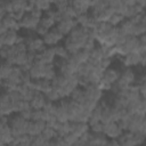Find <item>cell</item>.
Segmentation results:
<instances>
[{"label": "cell", "instance_id": "3", "mask_svg": "<svg viewBox=\"0 0 146 146\" xmlns=\"http://www.w3.org/2000/svg\"><path fill=\"white\" fill-rule=\"evenodd\" d=\"M42 15H43V13L35 7L33 9H31L30 11L25 13V15L19 21L21 30L23 29L26 32H33L34 29L36 27V25L39 24V21H40Z\"/></svg>", "mask_w": 146, "mask_h": 146}, {"label": "cell", "instance_id": "16", "mask_svg": "<svg viewBox=\"0 0 146 146\" xmlns=\"http://www.w3.org/2000/svg\"><path fill=\"white\" fill-rule=\"evenodd\" d=\"M89 131V124L88 122L83 121H70V132L75 135L76 137L82 136L83 133Z\"/></svg>", "mask_w": 146, "mask_h": 146}, {"label": "cell", "instance_id": "11", "mask_svg": "<svg viewBox=\"0 0 146 146\" xmlns=\"http://www.w3.org/2000/svg\"><path fill=\"white\" fill-rule=\"evenodd\" d=\"M123 66H110V67H107L106 70H104V72H103V76H102V79L100 80H103V81H105V82H107V83H110V84H114L116 81H117V79H119V76H120V72H121V68H122Z\"/></svg>", "mask_w": 146, "mask_h": 146}, {"label": "cell", "instance_id": "35", "mask_svg": "<svg viewBox=\"0 0 146 146\" xmlns=\"http://www.w3.org/2000/svg\"><path fill=\"white\" fill-rule=\"evenodd\" d=\"M123 19H124V17H123L120 13H115V11H114V13L111 15V17H110L108 23H110L111 25H113V26H119L120 23H121Z\"/></svg>", "mask_w": 146, "mask_h": 146}, {"label": "cell", "instance_id": "24", "mask_svg": "<svg viewBox=\"0 0 146 146\" xmlns=\"http://www.w3.org/2000/svg\"><path fill=\"white\" fill-rule=\"evenodd\" d=\"M43 67H44V64L39 62V60H34V63L32 64V66L30 67L29 70V73L32 78V80H36V79H41L42 78V74H43Z\"/></svg>", "mask_w": 146, "mask_h": 146}, {"label": "cell", "instance_id": "26", "mask_svg": "<svg viewBox=\"0 0 146 146\" xmlns=\"http://www.w3.org/2000/svg\"><path fill=\"white\" fill-rule=\"evenodd\" d=\"M52 128L55 129L57 135L65 136L66 133L70 132V121H58V120H56Z\"/></svg>", "mask_w": 146, "mask_h": 146}, {"label": "cell", "instance_id": "37", "mask_svg": "<svg viewBox=\"0 0 146 146\" xmlns=\"http://www.w3.org/2000/svg\"><path fill=\"white\" fill-rule=\"evenodd\" d=\"M103 129H104V123L102 121H98L89 125V131L91 132H103Z\"/></svg>", "mask_w": 146, "mask_h": 146}, {"label": "cell", "instance_id": "28", "mask_svg": "<svg viewBox=\"0 0 146 146\" xmlns=\"http://www.w3.org/2000/svg\"><path fill=\"white\" fill-rule=\"evenodd\" d=\"M14 65L8 62V60H5V59H0V76L3 79H7L13 70Z\"/></svg>", "mask_w": 146, "mask_h": 146}, {"label": "cell", "instance_id": "9", "mask_svg": "<svg viewBox=\"0 0 146 146\" xmlns=\"http://www.w3.org/2000/svg\"><path fill=\"white\" fill-rule=\"evenodd\" d=\"M84 89V94H86V98L87 99H90L92 102H96L98 103L103 96H104V91L98 87V84H95V83H90L86 87H83Z\"/></svg>", "mask_w": 146, "mask_h": 146}, {"label": "cell", "instance_id": "41", "mask_svg": "<svg viewBox=\"0 0 146 146\" xmlns=\"http://www.w3.org/2000/svg\"><path fill=\"white\" fill-rule=\"evenodd\" d=\"M6 14H7V13H6V11H5V10H3L1 7H0V21H1V18H2V17L6 15Z\"/></svg>", "mask_w": 146, "mask_h": 146}, {"label": "cell", "instance_id": "1", "mask_svg": "<svg viewBox=\"0 0 146 146\" xmlns=\"http://www.w3.org/2000/svg\"><path fill=\"white\" fill-rule=\"evenodd\" d=\"M89 34H88V29L76 25L64 39H63V44L65 46V48L68 50L70 54L75 52L76 50L83 48L87 39H88Z\"/></svg>", "mask_w": 146, "mask_h": 146}, {"label": "cell", "instance_id": "6", "mask_svg": "<svg viewBox=\"0 0 146 146\" xmlns=\"http://www.w3.org/2000/svg\"><path fill=\"white\" fill-rule=\"evenodd\" d=\"M128 131L131 132H141L146 133V119L145 115L140 114H131L128 123Z\"/></svg>", "mask_w": 146, "mask_h": 146}, {"label": "cell", "instance_id": "38", "mask_svg": "<svg viewBox=\"0 0 146 146\" xmlns=\"http://www.w3.org/2000/svg\"><path fill=\"white\" fill-rule=\"evenodd\" d=\"M25 13H26V11H25V10H23V9H15V10H13L10 14H11V15H13V16H14L18 22H19V21L22 19V17L25 15Z\"/></svg>", "mask_w": 146, "mask_h": 146}, {"label": "cell", "instance_id": "43", "mask_svg": "<svg viewBox=\"0 0 146 146\" xmlns=\"http://www.w3.org/2000/svg\"><path fill=\"white\" fill-rule=\"evenodd\" d=\"M1 83H2V78L0 76V86H1Z\"/></svg>", "mask_w": 146, "mask_h": 146}, {"label": "cell", "instance_id": "7", "mask_svg": "<svg viewBox=\"0 0 146 146\" xmlns=\"http://www.w3.org/2000/svg\"><path fill=\"white\" fill-rule=\"evenodd\" d=\"M41 38H42V40H43L46 47H52V46H55V44L62 42L65 36L54 26L52 29H50V30H49L43 36H41Z\"/></svg>", "mask_w": 146, "mask_h": 146}, {"label": "cell", "instance_id": "34", "mask_svg": "<svg viewBox=\"0 0 146 146\" xmlns=\"http://www.w3.org/2000/svg\"><path fill=\"white\" fill-rule=\"evenodd\" d=\"M41 135H42V137H43V138H46L47 140H49V141H50V140H51V139H52L57 133H56V131H55V129H54L52 127H50V125H48V124H47V125L44 127V129L42 130Z\"/></svg>", "mask_w": 146, "mask_h": 146}, {"label": "cell", "instance_id": "19", "mask_svg": "<svg viewBox=\"0 0 146 146\" xmlns=\"http://www.w3.org/2000/svg\"><path fill=\"white\" fill-rule=\"evenodd\" d=\"M107 141H108V138L104 135V132H91V131H89L88 145L102 146V145H107Z\"/></svg>", "mask_w": 146, "mask_h": 146}, {"label": "cell", "instance_id": "10", "mask_svg": "<svg viewBox=\"0 0 146 146\" xmlns=\"http://www.w3.org/2000/svg\"><path fill=\"white\" fill-rule=\"evenodd\" d=\"M55 116L58 121H68L67 97L62 98L55 103Z\"/></svg>", "mask_w": 146, "mask_h": 146}, {"label": "cell", "instance_id": "15", "mask_svg": "<svg viewBox=\"0 0 146 146\" xmlns=\"http://www.w3.org/2000/svg\"><path fill=\"white\" fill-rule=\"evenodd\" d=\"M55 58H56V56L54 54L52 47H44L40 52L36 54V57H35L36 60H39L43 64H52Z\"/></svg>", "mask_w": 146, "mask_h": 146}, {"label": "cell", "instance_id": "27", "mask_svg": "<svg viewBox=\"0 0 146 146\" xmlns=\"http://www.w3.org/2000/svg\"><path fill=\"white\" fill-rule=\"evenodd\" d=\"M23 72H24V70H23L21 66L14 65V67H13L10 74H9V76H8L7 79H9V80L14 81L15 83L19 84V83H22V75H23Z\"/></svg>", "mask_w": 146, "mask_h": 146}, {"label": "cell", "instance_id": "23", "mask_svg": "<svg viewBox=\"0 0 146 146\" xmlns=\"http://www.w3.org/2000/svg\"><path fill=\"white\" fill-rule=\"evenodd\" d=\"M47 98H46V95L40 92V91H35V94L33 95V97L31 98L30 100V105L33 110H41L46 103Z\"/></svg>", "mask_w": 146, "mask_h": 146}, {"label": "cell", "instance_id": "25", "mask_svg": "<svg viewBox=\"0 0 146 146\" xmlns=\"http://www.w3.org/2000/svg\"><path fill=\"white\" fill-rule=\"evenodd\" d=\"M68 98L72 99L73 102H75V103L82 105L83 102L86 100V94H84V89H83V87L78 86V87H76V88L68 95Z\"/></svg>", "mask_w": 146, "mask_h": 146}, {"label": "cell", "instance_id": "42", "mask_svg": "<svg viewBox=\"0 0 146 146\" xmlns=\"http://www.w3.org/2000/svg\"><path fill=\"white\" fill-rule=\"evenodd\" d=\"M0 145H5V143H3V139H2V136H1V133H0Z\"/></svg>", "mask_w": 146, "mask_h": 146}, {"label": "cell", "instance_id": "32", "mask_svg": "<svg viewBox=\"0 0 146 146\" xmlns=\"http://www.w3.org/2000/svg\"><path fill=\"white\" fill-rule=\"evenodd\" d=\"M107 3H108V7L113 9V11L120 13L125 5V0H107Z\"/></svg>", "mask_w": 146, "mask_h": 146}, {"label": "cell", "instance_id": "21", "mask_svg": "<svg viewBox=\"0 0 146 146\" xmlns=\"http://www.w3.org/2000/svg\"><path fill=\"white\" fill-rule=\"evenodd\" d=\"M1 23L3 24V26L6 27V30H15V31H18L21 30V26H19V22L10 14H6L2 18H1Z\"/></svg>", "mask_w": 146, "mask_h": 146}, {"label": "cell", "instance_id": "2", "mask_svg": "<svg viewBox=\"0 0 146 146\" xmlns=\"http://www.w3.org/2000/svg\"><path fill=\"white\" fill-rule=\"evenodd\" d=\"M29 121L25 117H23L19 113H13L8 116V125L11 130V133L14 137L27 133L29 129Z\"/></svg>", "mask_w": 146, "mask_h": 146}, {"label": "cell", "instance_id": "14", "mask_svg": "<svg viewBox=\"0 0 146 146\" xmlns=\"http://www.w3.org/2000/svg\"><path fill=\"white\" fill-rule=\"evenodd\" d=\"M103 132L110 139V138H117L123 132V130L119 127L116 121H111L108 123H104Z\"/></svg>", "mask_w": 146, "mask_h": 146}, {"label": "cell", "instance_id": "18", "mask_svg": "<svg viewBox=\"0 0 146 146\" xmlns=\"http://www.w3.org/2000/svg\"><path fill=\"white\" fill-rule=\"evenodd\" d=\"M68 58L72 59L75 64L80 65V64H83V63H86V62L89 60V58H90V51L87 50V49H84V48H81V49L76 50L73 54H70Z\"/></svg>", "mask_w": 146, "mask_h": 146}, {"label": "cell", "instance_id": "39", "mask_svg": "<svg viewBox=\"0 0 146 146\" xmlns=\"http://www.w3.org/2000/svg\"><path fill=\"white\" fill-rule=\"evenodd\" d=\"M135 1H136V5H138V6L143 7V8H145V5H146V0H135Z\"/></svg>", "mask_w": 146, "mask_h": 146}, {"label": "cell", "instance_id": "4", "mask_svg": "<svg viewBox=\"0 0 146 146\" xmlns=\"http://www.w3.org/2000/svg\"><path fill=\"white\" fill-rule=\"evenodd\" d=\"M23 38H24V43L26 46L27 51L38 54L46 47L42 38L36 35L34 32H26V34L23 35Z\"/></svg>", "mask_w": 146, "mask_h": 146}, {"label": "cell", "instance_id": "22", "mask_svg": "<svg viewBox=\"0 0 146 146\" xmlns=\"http://www.w3.org/2000/svg\"><path fill=\"white\" fill-rule=\"evenodd\" d=\"M71 6L75 10L76 15H80L89 11L90 1L89 0H71Z\"/></svg>", "mask_w": 146, "mask_h": 146}, {"label": "cell", "instance_id": "40", "mask_svg": "<svg viewBox=\"0 0 146 146\" xmlns=\"http://www.w3.org/2000/svg\"><path fill=\"white\" fill-rule=\"evenodd\" d=\"M6 31H7V30H6V27L3 26V24H2V23H1V21H0V35H2Z\"/></svg>", "mask_w": 146, "mask_h": 146}, {"label": "cell", "instance_id": "31", "mask_svg": "<svg viewBox=\"0 0 146 146\" xmlns=\"http://www.w3.org/2000/svg\"><path fill=\"white\" fill-rule=\"evenodd\" d=\"M56 74H57V71H56L54 64H44V67H43V74H42V78H43V79L52 80V79L55 78Z\"/></svg>", "mask_w": 146, "mask_h": 146}, {"label": "cell", "instance_id": "30", "mask_svg": "<svg viewBox=\"0 0 146 146\" xmlns=\"http://www.w3.org/2000/svg\"><path fill=\"white\" fill-rule=\"evenodd\" d=\"M33 6L35 8H38L39 10H41L42 13H46L48 11L49 9L52 8V3H51V0H30Z\"/></svg>", "mask_w": 146, "mask_h": 146}, {"label": "cell", "instance_id": "33", "mask_svg": "<svg viewBox=\"0 0 146 146\" xmlns=\"http://www.w3.org/2000/svg\"><path fill=\"white\" fill-rule=\"evenodd\" d=\"M31 145L32 146H46V145H50V141L47 140L46 138H43L42 135H38V136L32 137Z\"/></svg>", "mask_w": 146, "mask_h": 146}, {"label": "cell", "instance_id": "29", "mask_svg": "<svg viewBox=\"0 0 146 146\" xmlns=\"http://www.w3.org/2000/svg\"><path fill=\"white\" fill-rule=\"evenodd\" d=\"M52 50H54V54H55L56 58H68V56H70V52L65 48L63 42H59V43L52 46Z\"/></svg>", "mask_w": 146, "mask_h": 146}, {"label": "cell", "instance_id": "20", "mask_svg": "<svg viewBox=\"0 0 146 146\" xmlns=\"http://www.w3.org/2000/svg\"><path fill=\"white\" fill-rule=\"evenodd\" d=\"M1 39H2V42H3V46H14L18 42L19 40V34H18V31H15V30H7L2 35H0Z\"/></svg>", "mask_w": 146, "mask_h": 146}, {"label": "cell", "instance_id": "36", "mask_svg": "<svg viewBox=\"0 0 146 146\" xmlns=\"http://www.w3.org/2000/svg\"><path fill=\"white\" fill-rule=\"evenodd\" d=\"M62 137H63V139H64V144L67 145V146H70V145H75V143H76V140H78V138H79V137H76L75 135H73L72 132H68V133H66L65 136H62Z\"/></svg>", "mask_w": 146, "mask_h": 146}, {"label": "cell", "instance_id": "12", "mask_svg": "<svg viewBox=\"0 0 146 146\" xmlns=\"http://www.w3.org/2000/svg\"><path fill=\"white\" fill-rule=\"evenodd\" d=\"M76 25H78V24H76L75 18H62L59 22L56 23L55 27H56L64 36H66Z\"/></svg>", "mask_w": 146, "mask_h": 146}, {"label": "cell", "instance_id": "5", "mask_svg": "<svg viewBox=\"0 0 146 146\" xmlns=\"http://www.w3.org/2000/svg\"><path fill=\"white\" fill-rule=\"evenodd\" d=\"M120 62H121V66L123 67H143L145 66V62H146V55H139L137 51L133 52H129L124 56L120 57Z\"/></svg>", "mask_w": 146, "mask_h": 146}, {"label": "cell", "instance_id": "13", "mask_svg": "<svg viewBox=\"0 0 146 146\" xmlns=\"http://www.w3.org/2000/svg\"><path fill=\"white\" fill-rule=\"evenodd\" d=\"M30 86L35 90V91H40L42 94H47L52 89V83L51 80H47V79H36V80H32Z\"/></svg>", "mask_w": 146, "mask_h": 146}, {"label": "cell", "instance_id": "8", "mask_svg": "<svg viewBox=\"0 0 146 146\" xmlns=\"http://www.w3.org/2000/svg\"><path fill=\"white\" fill-rule=\"evenodd\" d=\"M13 113H14L13 103L9 97V94L7 91L0 90V115L9 116Z\"/></svg>", "mask_w": 146, "mask_h": 146}, {"label": "cell", "instance_id": "17", "mask_svg": "<svg viewBox=\"0 0 146 146\" xmlns=\"http://www.w3.org/2000/svg\"><path fill=\"white\" fill-rule=\"evenodd\" d=\"M47 125V122L44 120H30L29 121V129H27V133L30 136H38L41 135L42 130L44 129V127Z\"/></svg>", "mask_w": 146, "mask_h": 146}]
</instances>
